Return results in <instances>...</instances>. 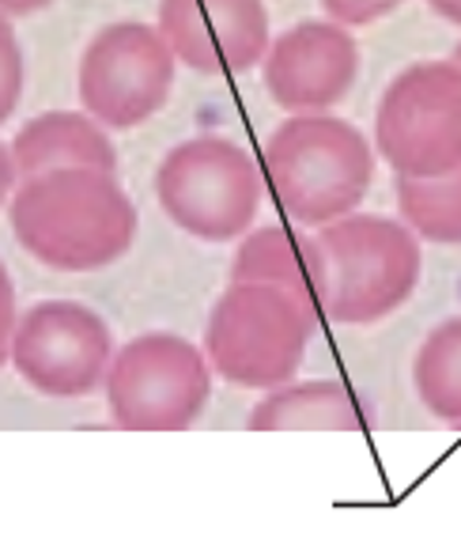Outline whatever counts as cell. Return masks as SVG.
Instances as JSON below:
<instances>
[{
    "instance_id": "5b68a950",
    "label": "cell",
    "mask_w": 461,
    "mask_h": 560,
    "mask_svg": "<svg viewBox=\"0 0 461 560\" xmlns=\"http://www.w3.org/2000/svg\"><path fill=\"white\" fill-rule=\"evenodd\" d=\"M155 197L186 235L201 243H235L258 220L265 183L243 144L227 137H189L163 155Z\"/></svg>"
},
{
    "instance_id": "603a6c76",
    "label": "cell",
    "mask_w": 461,
    "mask_h": 560,
    "mask_svg": "<svg viewBox=\"0 0 461 560\" xmlns=\"http://www.w3.org/2000/svg\"><path fill=\"white\" fill-rule=\"evenodd\" d=\"M454 61L461 65V43H458V49H454Z\"/></svg>"
},
{
    "instance_id": "30bf717a",
    "label": "cell",
    "mask_w": 461,
    "mask_h": 560,
    "mask_svg": "<svg viewBox=\"0 0 461 560\" xmlns=\"http://www.w3.org/2000/svg\"><path fill=\"white\" fill-rule=\"evenodd\" d=\"M269 98L287 114L333 110L359 77V46L336 20H307L269 43L261 57Z\"/></svg>"
},
{
    "instance_id": "9a60e30c",
    "label": "cell",
    "mask_w": 461,
    "mask_h": 560,
    "mask_svg": "<svg viewBox=\"0 0 461 560\" xmlns=\"http://www.w3.org/2000/svg\"><path fill=\"white\" fill-rule=\"evenodd\" d=\"M413 386L427 413L450 428H461V315L442 318L419 341Z\"/></svg>"
},
{
    "instance_id": "ac0fdd59",
    "label": "cell",
    "mask_w": 461,
    "mask_h": 560,
    "mask_svg": "<svg viewBox=\"0 0 461 560\" xmlns=\"http://www.w3.org/2000/svg\"><path fill=\"white\" fill-rule=\"evenodd\" d=\"M405 0H322V8L329 12V20L344 23V27H370L382 15L398 12Z\"/></svg>"
},
{
    "instance_id": "4fadbf2b",
    "label": "cell",
    "mask_w": 461,
    "mask_h": 560,
    "mask_svg": "<svg viewBox=\"0 0 461 560\" xmlns=\"http://www.w3.org/2000/svg\"><path fill=\"white\" fill-rule=\"evenodd\" d=\"M230 280H258V284L284 288L322 315V254H318V238L299 228L265 224L258 232L250 228L238 238Z\"/></svg>"
},
{
    "instance_id": "7a4b0ae2",
    "label": "cell",
    "mask_w": 461,
    "mask_h": 560,
    "mask_svg": "<svg viewBox=\"0 0 461 560\" xmlns=\"http://www.w3.org/2000/svg\"><path fill=\"white\" fill-rule=\"evenodd\" d=\"M261 167L280 209L303 228H322L367 201L375 148L336 114H292L261 148Z\"/></svg>"
},
{
    "instance_id": "3957f363",
    "label": "cell",
    "mask_w": 461,
    "mask_h": 560,
    "mask_svg": "<svg viewBox=\"0 0 461 560\" xmlns=\"http://www.w3.org/2000/svg\"><path fill=\"white\" fill-rule=\"evenodd\" d=\"M322 254V318L375 326L413 300L424 243L405 220L348 212L315 232Z\"/></svg>"
},
{
    "instance_id": "d6986e66",
    "label": "cell",
    "mask_w": 461,
    "mask_h": 560,
    "mask_svg": "<svg viewBox=\"0 0 461 560\" xmlns=\"http://www.w3.org/2000/svg\"><path fill=\"white\" fill-rule=\"evenodd\" d=\"M15 284L8 277V266L0 261V368L12 360V334H15Z\"/></svg>"
},
{
    "instance_id": "52a82bcc",
    "label": "cell",
    "mask_w": 461,
    "mask_h": 560,
    "mask_svg": "<svg viewBox=\"0 0 461 560\" xmlns=\"http://www.w3.org/2000/svg\"><path fill=\"white\" fill-rule=\"evenodd\" d=\"M375 148L393 175L435 178L461 167V65L416 61L378 98Z\"/></svg>"
},
{
    "instance_id": "7402d4cb",
    "label": "cell",
    "mask_w": 461,
    "mask_h": 560,
    "mask_svg": "<svg viewBox=\"0 0 461 560\" xmlns=\"http://www.w3.org/2000/svg\"><path fill=\"white\" fill-rule=\"evenodd\" d=\"M427 8H432L435 15H442L447 23L461 27V0H427Z\"/></svg>"
},
{
    "instance_id": "e0dca14e",
    "label": "cell",
    "mask_w": 461,
    "mask_h": 560,
    "mask_svg": "<svg viewBox=\"0 0 461 560\" xmlns=\"http://www.w3.org/2000/svg\"><path fill=\"white\" fill-rule=\"evenodd\" d=\"M23 95V49L15 38V27L0 12V126L15 114Z\"/></svg>"
},
{
    "instance_id": "2e32d148",
    "label": "cell",
    "mask_w": 461,
    "mask_h": 560,
    "mask_svg": "<svg viewBox=\"0 0 461 560\" xmlns=\"http://www.w3.org/2000/svg\"><path fill=\"white\" fill-rule=\"evenodd\" d=\"M398 212L432 246H461V167L435 178H393Z\"/></svg>"
},
{
    "instance_id": "277c9868",
    "label": "cell",
    "mask_w": 461,
    "mask_h": 560,
    "mask_svg": "<svg viewBox=\"0 0 461 560\" xmlns=\"http://www.w3.org/2000/svg\"><path fill=\"white\" fill-rule=\"evenodd\" d=\"M318 323L322 315L284 288L230 280L204 323V357L230 386L273 390L303 368Z\"/></svg>"
},
{
    "instance_id": "ba28073f",
    "label": "cell",
    "mask_w": 461,
    "mask_h": 560,
    "mask_svg": "<svg viewBox=\"0 0 461 560\" xmlns=\"http://www.w3.org/2000/svg\"><path fill=\"white\" fill-rule=\"evenodd\" d=\"M175 49L152 23H110L80 57V103L106 129H137L167 106Z\"/></svg>"
},
{
    "instance_id": "7c38bea8",
    "label": "cell",
    "mask_w": 461,
    "mask_h": 560,
    "mask_svg": "<svg viewBox=\"0 0 461 560\" xmlns=\"http://www.w3.org/2000/svg\"><path fill=\"white\" fill-rule=\"evenodd\" d=\"M12 160L20 178L64 167H95L118 175V148L106 137V126L92 114L72 110H46L31 118L12 140Z\"/></svg>"
},
{
    "instance_id": "9c48e42d",
    "label": "cell",
    "mask_w": 461,
    "mask_h": 560,
    "mask_svg": "<svg viewBox=\"0 0 461 560\" xmlns=\"http://www.w3.org/2000/svg\"><path fill=\"white\" fill-rule=\"evenodd\" d=\"M110 360V326L76 300H43L15 323L12 368L43 398H92Z\"/></svg>"
},
{
    "instance_id": "44dd1931",
    "label": "cell",
    "mask_w": 461,
    "mask_h": 560,
    "mask_svg": "<svg viewBox=\"0 0 461 560\" xmlns=\"http://www.w3.org/2000/svg\"><path fill=\"white\" fill-rule=\"evenodd\" d=\"M49 4H54V0H0V12L4 15H35Z\"/></svg>"
},
{
    "instance_id": "ffe728a7",
    "label": "cell",
    "mask_w": 461,
    "mask_h": 560,
    "mask_svg": "<svg viewBox=\"0 0 461 560\" xmlns=\"http://www.w3.org/2000/svg\"><path fill=\"white\" fill-rule=\"evenodd\" d=\"M15 183H20V171H15V160H12V148L0 140V209L8 205V197L15 194Z\"/></svg>"
},
{
    "instance_id": "8fae6325",
    "label": "cell",
    "mask_w": 461,
    "mask_h": 560,
    "mask_svg": "<svg viewBox=\"0 0 461 560\" xmlns=\"http://www.w3.org/2000/svg\"><path fill=\"white\" fill-rule=\"evenodd\" d=\"M159 31L178 61L201 77H243L269 49L261 0H159Z\"/></svg>"
},
{
    "instance_id": "5bb4252c",
    "label": "cell",
    "mask_w": 461,
    "mask_h": 560,
    "mask_svg": "<svg viewBox=\"0 0 461 560\" xmlns=\"http://www.w3.org/2000/svg\"><path fill=\"white\" fill-rule=\"evenodd\" d=\"M246 428L250 432H359L367 428V409L336 378H310V383H284L265 390Z\"/></svg>"
},
{
    "instance_id": "6da1fadb",
    "label": "cell",
    "mask_w": 461,
    "mask_h": 560,
    "mask_svg": "<svg viewBox=\"0 0 461 560\" xmlns=\"http://www.w3.org/2000/svg\"><path fill=\"white\" fill-rule=\"evenodd\" d=\"M12 235L38 266L54 273H98L137 243V205L114 171L64 167L20 178L12 201Z\"/></svg>"
},
{
    "instance_id": "8992f818",
    "label": "cell",
    "mask_w": 461,
    "mask_h": 560,
    "mask_svg": "<svg viewBox=\"0 0 461 560\" xmlns=\"http://www.w3.org/2000/svg\"><path fill=\"white\" fill-rule=\"evenodd\" d=\"M212 364L182 334H140L114 349L106 409L126 432H186L212 394Z\"/></svg>"
}]
</instances>
